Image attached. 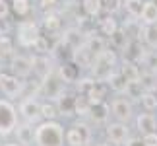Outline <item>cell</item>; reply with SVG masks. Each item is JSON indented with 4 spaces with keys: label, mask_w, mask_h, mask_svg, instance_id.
Segmentation results:
<instances>
[{
    "label": "cell",
    "mask_w": 157,
    "mask_h": 146,
    "mask_svg": "<svg viewBox=\"0 0 157 146\" xmlns=\"http://www.w3.org/2000/svg\"><path fill=\"white\" fill-rule=\"evenodd\" d=\"M64 127L54 121H43L35 127V146H64Z\"/></svg>",
    "instance_id": "cell-1"
},
{
    "label": "cell",
    "mask_w": 157,
    "mask_h": 146,
    "mask_svg": "<svg viewBox=\"0 0 157 146\" xmlns=\"http://www.w3.org/2000/svg\"><path fill=\"white\" fill-rule=\"evenodd\" d=\"M114 64H117V55L111 49H105V51L97 53L91 60V72L95 76V80H107L109 74L114 70Z\"/></svg>",
    "instance_id": "cell-2"
},
{
    "label": "cell",
    "mask_w": 157,
    "mask_h": 146,
    "mask_svg": "<svg viewBox=\"0 0 157 146\" xmlns=\"http://www.w3.org/2000/svg\"><path fill=\"white\" fill-rule=\"evenodd\" d=\"M17 127V111L14 103L8 99H0V136H8Z\"/></svg>",
    "instance_id": "cell-3"
},
{
    "label": "cell",
    "mask_w": 157,
    "mask_h": 146,
    "mask_svg": "<svg viewBox=\"0 0 157 146\" xmlns=\"http://www.w3.org/2000/svg\"><path fill=\"white\" fill-rule=\"evenodd\" d=\"M41 92L47 97H52V99H56V97L64 92V80H62V76H60V72L51 70L49 74L43 78V82H41Z\"/></svg>",
    "instance_id": "cell-4"
},
{
    "label": "cell",
    "mask_w": 157,
    "mask_h": 146,
    "mask_svg": "<svg viewBox=\"0 0 157 146\" xmlns=\"http://www.w3.org/2000/svg\"><path fill=\"white\" fill-rule=\"evenodd\" d=\"M64 140L68 146H83L86 142L91 140V131H89V127L86 123H78L66 131Z\"/></svg>",
    "instance_id": "cell-5"
},
{
    "label": "cell",
    "mask_w": 157,
    "mask_h": 146,
    "mask_svg": "<svg viewBox=\"0 0 157 146\" xmlns=\"http://www.w3.org/2000/svg\"><path fill=\"white\" fill-rule=\"evenodd\" d=\"M0 90L8 97H17L23 92V82L20 80V76H16V74L0 72Z\"/></svg>",
    "instance_id": "cell-6"
},
{
    "label": "cell",
    "mask_w": 157,
    "mask_h": 146,
    "mask_svg": "<svg viewBox=\"0 0 157 146\" xmlns=\"http://www.w3.org/2000/svg\"><path fill=\"white\" fill-rule=\"evenodd\" d=\"M105 135H107V138H109V140H111L113 144H124V142L130 138L128 123H122V121H117V123H109V125H107Z\"/></svg>",
    "instance_id": "cell-7"
},
{
    "label": "cell",
    "mask_w": 157,
    "mask_h": 146,
    "mask_svg": "<svg viewBox=\"0 0 157 146\" xmlns=\"http://www.w3.org/2000/svg\"><path fill=\"white\" fill-rule=\"evenodd\" d=\"M20 115L23 117V121L27 123H37L41 119V103L35 99V97H25L20 103Z\"/></svg>",
    "instance_id": "cell-8"
},
{
    "label": "cell",
    "mask_w": 157,
    "mask_h": 146,
    "mask_svg": "<svg viewBox=\"0 0 157 146\" xmlns=\"http://www.w3.org/2000/svg\"><path fill=\"white\" fill-rule=\"evenodd\" d=\"M37 37H39V29L35 26V22H21L17 26V41H20V45L31 47Z\"/></svg>",
    "instance_id": "cell-9"
},
{
    "label": "cell",
    "mask_w": 157,
    "mask_h": 146,
    "mask_svg": "<svg viewBox=\"0 0 157 146\" xmlns=\"http://www.w3.org/2000/svg\"><path fill=\"white\" fill-rule=\"evenodd\" d=\"M111 113L117 121H122V123H128L132 119V103L124 97H117L111 103Z\"/></svg>",
    "instance_id": "cell-10"
},
{
    "label": "cell",
    "mask_w": 157,
    "mask_h": 146,
    "mask_svg": "<svg viewBox=\"0 0 157 146\" xmlns=\"http://www.w3.org/2000/svg\"><path fill=\"white\" fill-rule=\"evenodd\" d=\"M16 136H17V142H20L21 146H31V144H35V127H33V123H17V127H16Z\"/></svg>",
    "instance_id": "cell-11"
},
{
    "label": "cell",
    "mask_w": 157,
    "mask_h": 146,
    "mask_svg": "<svg viewBox=\"0 0 157 146\" xmlns=\"http://www.w3.org/2000/svg\"><path fill=\"white\" fill-rule=\"evenodd\" d=\"M12 72H14L16 76H20V78H23V76H29L33 72V64H31V59H27V57H14L12 59Z\"/></svg>",
    "instance_id": "cell-12"
},
{
    "label": "cell",
    "mask_w": 157,
    "mask_h": 146,
    "mask_svg": "<svg viewBox=\"0 0 157 146\" xmlns=\"http://www.w3.org/2000/svg\"><path fill=\"white\" fill-rule=\"evenodd\" d=\"M86 95H87V99H89L91 105L93 103H99V101H103V97L107 95V86L101 84V80H93L86 88Z\"/></svg>",
    "instance_id": "cell-13"
},
{
    "label": "cell",
    "mask_w": 157,
    "mask_h": 146,
    "mask_svg": "<svg viewBox=\"0 0 157 146\" xmlns=\"http://www.w3.org/2000/svg\"><path fill=\"white\" fill-rule=\"evenodd\" d=\"M136 127H138V131H140L142 135L157 131V119H155V115H151V113H140L136 117Z\"/></svg>",
    "instance_id": "cell-14"
},
{
    "label": "cell",
    "mask_w": 157,
    "mask_h": 146,
    "mask_svg": "<svg viewBox=\"0 0 157 146\" xmlns=\"http://www.w3.org/2000/svg\"><path fill=\"white\" fill-rule=\"evenodd\" d=\"M56 107H58L60 115H72L74 113V107H76V97L68 92H62L56 97Z\"/></svg>",
    "instance_id": "cell-15"
},
{
    "label": "cell",
    "mask_w": 157,
    "mask_h": 146,
    "mask_svg": "<svg viewBox=\"0 0 157 146\" xmlns=\"http://www.w3.org/2000/svg\"><path fill=\"white\" fill-rule=\"evenodd\" d=\"M107 82H109V88H111L113 92H117V94H124L126 92V86H128V80L122 76V72H120V70H113L111 74H109Z\"/></svg>",
    "instance_id": "cell-16"
},
{
    "label": "cell",
    "mask_w": 157,
    "mask_h": 146,
    "mask_svg": "<svg viewBox=\"0 0 157 146\" xmlns=\"http://www.w3.org/2000/svg\"><path fill=\"white\" fill-rule=\"evenodd\" d=\"M91 60H93V53L87 49L86 43H80L74 49V63L80 64V66H91Z\"/></svg>",
    "instance_id": "cell-17"
},
{
    "label": "cell",
    "mask_w": 157,
    "mask_h": 146,
    "mask_svg": "<svg viewBox=\"0 0 157 146\" xmlns=\"http://www.w3.org/2000/svg\"><path fill=\"white\" fill-rule=\"evenodd\" d=\"M109 113H111V105H107L105 101L93 103L91 109H89V117H91L95 123H103V121H107Z\"/></svg>",
    "instance_id": "cell-18"
},
{
    "label": "cell",
    "mask_w": 157,
    "mask_h": 146,
    "mask_svg": "<svg viewBox=\"0 0 157 146\" xmlns=\"http://www.w3.org/2000/svg\"><path fill=\"white\" fill-rule=\"evenodd\" d=\"M142 22L144 26H149V23H157V2L153 0H146L144 2V10H142Z\"/></svg>",
    "instance_id": "cell-19"
},
{
    "label": "cell",
    "mask_w": 157,
    "mask_h": 146,
    "mask_svg": "<svg viewBox=\"0 0 157 146\" xmlns=\"http://www.w3.org/2000/svg\"><path fill=\"white\" fill-rule=\"evenodd\" d=\"M31 64H33V72H37L39 78H45L49 72L52 70L51 68V63H49V59L45 57V55H39V57H33L31 59Z\"/></svg>",
    "instance_id": "cell-20"
},
{
    "label": "cell",
    "mask_w": 157,
    "mask_h": 146,
    "mask_svg": "<svg viewBox=\"0 0 157 146\" xmlns=\"http://www.w3.org/2000/svg\"><path fill=\"white\" fill-rule=\"evenodd\" d=\"M80 68H82L80 64L68 63V64H62V66H60L58 72H60V76H62L64 82H76L78 76H80Z\"/></svg>",
    "instance_id": "cell-21"
},
{
    "label": "cell",
    "mask_w": 157,
    "mask_h": 146,
    "mask_svg": "<svg viewBox=\"0 0 157 146\" xmlns=\"http://www.w3.org/2000/svg\"><path fill=\"white\" fill-rule=\"evenodd\" d=\"M120 72H122V76H124L128 82H136L138 78H140V74H142L140 68H138V64L134 63V60H128V59H126L124 64L120 66Z\"/></svg>",
    "instance_id": "cell-22"
},
{
    "label": "cell",
    "mask_w": 157,
    "mask_h": 146,
    "mask_svg": "<svg viewBox=\"0 0 157 146\" xmlns=\"http://www.w3.org/2000/svg\"><path fill=\"white\" fill-rule=\"evenodd\" d=\"M142 37L146 41L147 47L157 49V23H149V26H144L142 27Z\"/></svg>",
    "instance_id": "cell-23"
},
{
    "label": "cell",
    "mask_w": 157,
    "mask_h": 146,
    "mask_svg": "<svg viewBox=\"0 0 157 146\" xmlns=\"http://www.w3.org/2000/svg\"><path fill=\"white\" fill-rule=\"evenodd\" d=\"M82 8L89 18H97L103 10V0H82Z\"/></svg>",
    "instance_id": "cell-24"
},
{
    "label": "cell",
    "mask_w": 157,
    "mask_h": 146,
    "mask_svg": "<svg viewBox=\"0 0 157 146\" xmlns=\"http://www.w3.org/2000/svg\"><path fill=\"white\" fill-rule=\"evenodd\" d=\"M58 115H60V111H58L56 103H52V101L41 103V119H45V121H54Z\"/></svg>",
    "instance_id": "cell-25"
},
{
    "label": "cell",
    "mask_w": 157,
    "mask_h": 146,
    "mask_svg": "<svg viewBox=\"0 0 157 146\" xmlns=\"http://www.w3.org/2000/svg\"><path fill=\"white\" fill-rule=\"evenodd\" d=\"M89 109H91V103H89L87 95H86V94L76 95V107H74V113H78L80 117H87V115H89Z\"/></svg>",
    "instance_id": "cell-26"
},
{
    "label": "cell",
    "mask_w": 157,
    "mask_h": 146,
    "mask_svg": "<svg viewBox=\"0 0 157 146\" xmlns=\"http://www.w3.org/2000/svg\"><path fill=\"white\" fill-rule=\"evenodd\" d=\"M99 27H101V33H103V35L111 37V35H113V33L118 29V23H117V20L113 18V14H109L107 18H103V20H101Z\"/></svg>",
    "instance_id": "cell-27"
},
{
    "label": "cell",
    "mask_w": 157,
    "mask_h": 146,
    "mask_svg": "<svg viewBox=\"0 0 157 146\" xmlns=\"http://www.w3.org/2000/svg\"><path fill=\"white\" fill-rule=\"evenodd\" d=\"M138 82L142 84L144 90H155L157 88V76L153 74V70H147V72H142Z\"/></svg>",
    "instance_id": "cell-28"
},
{
    "label": "cell",
    "mask_w": 157,
    "mask_h": 146,
    "mask_svg": "<svg viewBox=\"0 0 157 146\" xmlns=\"http://www.w3.org/2000/svg\"><path fill=\"white\" fill-rule=\"evenodd\" d=\"M140 101H142V105H144L146 111H155L157 109V94L153 92V90H146Z\"/></svg>",
    "instance_id": "cell-29"
},
{
    "label": "cell",
    "mask_w": 157,
    "mask_h": 146,
    "mask_svg": "<svg viewBox=\"0 0 157 146\" xmlns=\"http://www.w3.org/2000/svg\"><path fill=\"white\" fill-rule=\"evenodd\" d=\"M124 8L130 18H140L144 10V2L142 0H124Z\"/></svg>",
    "instance_id": "cell-30"
},
{
    "label": "cell",
    "mask_w": 157,
    "mask_h": 146,
    "mask_svg": "<svg viewBox=\"0 0 157 146\" xmlns=\"http://www.w3.org/2000/svg\"><path fill=\"white\" fill-rule=\"evenodd\" d=\"M12 10H14L16 16H27L29 10H31V0H12Z\"/></svg>",
    "instance_id": "cell-31"
},
{
    "label": "cell",
    "mask_w": 157,
    "mask_h": 146,
    "mask_svg": "<svg viewBox=\"0 0 157 146\" xmlns=\"http://www.w3.org/2000/svg\"><path fill=\"white\" fill-rule=\"evenodd\" d=\"M86 45H87V49L93 53V57L97 53H101V51H105V39L103 37H99V35H91V37H87V41H86Z\"/></svg>",
    "instance_id": "cell-32"
},
{
    "label": "cell",
    "mask_w": 157,
    "mask_h": 146,
    "mask_svg": "<svg viewBox=\"0 0 157 146\" xmlns=\"http://www.w3.org/2000/svg\"><path fill=\"white\" fill-rule=\"evenodd\" d=\"M144 92H146V90L142 88V84L140 82H128V86H126V95L128 97H132V99H142V95H144Z\"/></svg>",
    "instance_id": "cell-33"
},
{
    "label": "cell",
    "mask_w": 157,
    "mask_h": 146,
    "mask_svg": "<svg viewBox=\"0 0 157 146\" xmlns=\"http://www.w3.org/2000/svg\"><path fill=\"white\" fill-rule=\"evenodd\" d=\"M31 49L35 53H39V55H47L51 51V45H49V39L45 37V35H39L37 39L33 41V45H31Z\"/></svg>",
    "instance_id": "cell-34"
},
{
    "label": "cell",
    "mask_w": 157,
    "mask_h": 146,
    "mask_svg": "<svg viewBox=\"0 0 157 146\" xmlns=\"http://www.w3.org/2000/svg\"><path fill=\"white\" fill-rule=\"evenodd\" d=\"M43 26H45L47 31L54 33V31H58V29H60V26H62V23H60V18H58V16H54V14H47V16H45Z\"/></svg>",
    "instance_id": "cell-35"
},
{
    "label": "cell",
    "mask_w": 157,
    "mask_h": 146,
    "mask_svg": "<svg viewBox=\"0 0 157 146\" xmlns=\"http://www.w3.org/2000/svg\"><path fill=\"white\" fill-rule=\"evenodd\" d=\"M124 0H103V8L109 12V14H117V12L122 10Z\"/></svg>",
    "instance_id": "cell-36"
},
{
    "label": "cell",
    "mask_w": 157,
    "mask_h": 146,
    "mask_svg": "<svg viewBox=\"0 0 157 146\" xmlns=\"http://www.w3.org/2000/svg\"><path fill=\"white\" fill-rule=\"evenodd\" d=\"M0 51H2L4 57L14 53V41H12L8 35H0Z\"/></svg>",
    "instance_id": "cell-37"
},
{
    "label": "cell",
    "mask_w": 157,
    "mask_h": 146,
    "mask_svg": "<svg viewBox=\"0 0 157 146\" xmlns=\"http://www.w3.org/2000/svg\"><path fill=\"white\" fill-rule=\"evenodd\" d=\"M142 140H144V146H157V131L142 135Z\"/></svg>",
    "instance_id": "cell-38"
},
{
    "label": "cell",
    "mask_w": 157,
    "mask_h": 146,
    "mask_svg": "<svg viewBox=\"0 0 157 146\" xmlns=\"http://www.w3.org/2000/svg\"><path fill=\"white\" fill-rule=\"evenodd\" d=\"M10 8H12V4H8V0H0V20L8 18Z\"/></svg>",
    "instance_id": "cell-39"
},
{
    "label": "cell",
    "mask_w": 157,
    "mask_h": 146,
    "mask_svg": "<svg viewBox=\"0 0 157 146\" xmlns=\"http://www.w3.org/2000/svg\"><path fill=\"white\" fill-rule=\"evenodd\" d=\"M124 146H144V140L142 138H128Z\"/></svg>",
    "instance_id": "cell-40"
},
{
    "label": "cell",
    "mask_w": 157,
    "mask_h": 146,
    "mask_svg": "<svg viewBox=\"0 0 157 146\" xmlns=\"http://www.w3.org/2000/svg\"><path fill=\"white\" fill-rule=\"evenodd\" d=\"M58 4V0H41V6L47 10V8H54V6Z\"/></svg>",
    "instance_id": "cell-41"
},
{
    "label": "cell",
    "mask_w": 157,
    "mask_h": 146,
    "mask_svg": "<svg viewBox=\"0 0 157 146\" xmlns=\"http://www.w3.org/2000/svg\"><path fill=\"white\" fill-rule=\"evenodd\" d=\"M6 146H21L20 142H16V144H6Z\"/></svg>",
    "instance_id": "cell-42"
},
{
    "label": "cell",
    "mask_w": 157,
    "mask_h": 146,
    "mask_svg": "<svg viewBox=\"0 0 157 146\" xmlns=\"http://www.w3.org/2000/svg\"><path fill=\"white\" fill-rule=\"evenodd\" d=\"M99 146H111V144H109V142H103V144H99Z\"/></svg>",
    "instance_id": "cell-43"
},
{
    "label": "cell",
    "mask_w": 157,
    "mask_h": 146,
    "mask_svg": "<svg viewBox=\"0 0 157 146\" xmlns=\"http://www.w3.org/2000/svg\"><path fill=\"white\" fill-rule=\"evenodd\" d=\"M2 57H4V55H2V51H0V60H2Z\"/></svg>",
    "instance_id": "cell-44"
},
{
    "label": "cell",
    "mask_w": 157,
    "mask_h": 146,
    "mask_svg": "<svg viewBox=\"0 0 157 146\" xmlns=\"http://www.w3.org/2000/svg\"><path fill=\"white\" fill-rule=\"evenodd\" d=\"M0 35H4V33H2V26H0Z\"/></svg>",
    "instance_id": "cell-45"
},
{
    "label": "cell",
    "mask_w": 157,
    "mask_h": 146,
    "mask_svg": "<svg viewBox=\"0 0 157 146\" xmlns=\"http://www.w3.org/2000/svg\"><path fill=\"white\" fill-rule=\"evenodd\" d=\"M83 146H91V144H89V142H86V144H83Z\"/></svg>",
    "instance_id": "cell-46"
}]
</instances>
